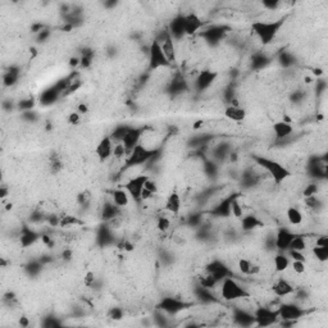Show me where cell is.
Instances as JSON below:
<instances>
[{
  "label": "cell",
  "mask_w": 328,
  "mask_h": 328,
  "mask_svg": "<svg viewBox=\"0 0 328 328\" xmlns=\"http://www.w3.org/2000/svg\"><path fill=\"white\" fill-rule=\"evenodd\" d=\"M254 160L256 166L264 171V173L274 182V185H282L285 181L290 178V168L283 166L282 163L277 162L272 158H266V156H254Z\"/></svg>",
  "instance_id": "obj_1"
},
{
  "label": "cell",
  "mask_w": 328,
  "mask_h": 328,
  "mask_svg": "<svg viewBox=\"0 0 328 328\" xmlns=\"http://www.w3.org/2000/svg\"><path fill=\"white\" fill-rule=\"evenodd\" d=\"M285 23V19H274V21H256L251 24V30L258 40L263 45H268L276 39L281 27Z\"/></svg>",
  "instance_id": "obj_2"
},
{
  "label": "cell",
  "mask_w": 328,
  "mask_h": 328,
  "mask_svg": "<svg viewBox=\"0 0 328 328\" xmlns=\"http://www.w3.org/2000/svg\"><path fill=\"white\" fill-rule=\"evenodd\" d=\"M219 295L225 301L232 303V301L244 300L250 296V292L246 290L244 285L240 283L236 278L232 276L226 277L225 280L221 282V287H219Z\"/></svg>",
  "instance_id": "obj_3"
},
{
  "label": "cell",
  "mask_w": 328,
  "mask_h": 328,
  "mask_svg": "<svg viewBox=\"0 0 328 328\" xmlns=\"http://www.w3.org/2000/svg\"><path fill=\"white\" fill-rule=\"evenodd\" d=\"M277 314L280 319L287 322V325H290L291 322H295L304 317L307 314V310L295 303H283L277 308Z\"/></svg>",
  "instance_id": "obj_4"
},
{
  "label": "cell",
  "mask_w": 328,
  "mask_h": 328,
  "mask_svg": "<svg viewBox=\"0 0 328 328\" xmlns=\"http://www.w3.org/2000/svg\"><path fill=\"white\" fill-rule=\"evenodd\" d=\"M155 154V150L154 149H149L142 144H138L134 150L131 152V154L128 155L127 160H126V164L127 167H138L144 166V163H148L150 159L154 156Z\"/></svg>",
  "instance_id": "obj_5"
},
{
  "label": "cell",
  "mask_w": 328,
  "mask_h": 328,
  "mask_svg": "<svg viewBox=\"0 0 328 328\" xmlns=\"http://www.w3.org/2000/svg\"><path fill=\"white\" fill-rule=\"evenodd\" d=\"M148 62L150 69H160L164 68V67L167 68V67L171 66V63L168 62V59L166 58L162 48H160V44L156 40H154L152 42V45L149 46Z\"/></svg>",
  "instance_id": "obj_6"
},
{
  "label": "cell",
  "mask_w": 328,
  "mask_h": 328,
  "mask_svg": "<svg viewBox=\"0 0 328 328\" xmlns=\"http://www.w3.org/2000/svg\"><path fill=\"white\" fill-rule=\"evenodd\" d=\"M252 315H254V325L258 327H270V326L276 325L278 321L277 309L274 310L268 307L255 308L252 311Z\"/></svg>",
  "instance_id": "obj_7"
},
{
  "label": "cell",
  "mask_w": 328,
  "mask_h": 328,
  "mask_svg": "<svg viewBox=\"0 0 328 328\" xmlns=\"http://www.w3.org/2000/svg\"><path fill=\"white\" fill-rule=\"evenodd\" d=\"M149 174L146 173H138L136 176H132L130 180L126 181L125 189L127 190V193H130L132 200L140 201V197H141V191L144 189V185H145L146 180L149 178Z\"/></svg>",
  "instance_id": "obj_8"
},
{
  "label": "cell",
  "mask_w": 328,
  "mask_h": 328,
  "mask_svg": "<svg viewBox=\"0 0 328 328\" xmlns=\"http://www.w3.org/2000/svg\"><path fill=\"white\" fill-rule=\"evenodd\" d=\"M113 146L114 141L112 140L111 135L104 136L100 141L97 142L96 148H95V155L97 156L100 162H105L113 155Z\"/></svg>",
  "instance_id": "obj_9"
},
{
  "label": "cell",
  "mask_w": 328,
  "mask_h": 328,
  "mask_svg": "<svg viewBox=\"0 0 328 328\" xmlns=\"http://www.w3.org/2000/svg\"><path fill=\"white\" fill-rule=\"evenodd\" d=\"M142 135H144V130H141V128H128V131L126 132L125 137L122 140V144L125 145L128 155L131 154L132 150H134L138 144H141Z\"/></svg>",
  "instance_id": "obj_10"
},
{
  "label": "cell",
  "mask_w": 328,
  "mask_h": 328,
  "mask_svg": "<svg viewBox=\"0 0 328 328\" xmlns=\"http://www.w3.org/2000/svg\"><path fill=\"white\" fill-rule=\"evenodd\" d=\"M186 303L180 300L178 297H164L159 304V309L167 314H177L183 309H186Z\"/></svg>",
  "instance_id": "obj_11"
},
{
  "label": "cell",
  "mask_w": 328,
  "mask_h": 328,
  "mask_svg": "<svg viewBox=\"0 0 328 328\" xmlns=\"http://www.w3.org/2000/svg\"><path fill=\"white\" fill-rule=\"evenodd\" d=\"M156 41L160 44V48H162L166 58L168 59V62L171 64L176 62V48H174V42H173V39L171 38L170 32H164V35H162V38L156 39Z\"/></svg>",
  "instance_id": "obj_12"
},
{
  "label": "cell",
  "mask_w": 328,
  "mask_h": 328,
  "mask_svg": "<svg viewBox=\"0 0 328 328\" xmlns=\"http://www.w3.org/2000/svg\"><path fill=\"white\" fill-rule=\"evenodd\" d=\"M215 78H217V72H213V71H203L195 78L193 86H195L197 93H203V91L208 90L214 83Z\"/></svg>",
  "instance_id": "obj_13"
},
{
  "label": "cell",
  "mask_w": 328,
  "mask_h": 328,
  "mask_svg": "<svg viewBox=\"0 0 328 328\" xmlns=\"http://www.w3.org/2000/svg\"><path fill=\"white\" fill-rule=\"evenodd\" d=\"M295 236L294 232H291V230L286 227L280 228L277 231V235L274 237V246L278 251L286 252L289 250V246H290V242L292 240V237Z\"/></svg>",
  "instance_id": "obj_14"
},
{
  "label": "cell",
  "mask_w": 328,
  "mask_h": 328,
  "mask_svg": "<svg viewBox=\"0 0 328 328\" xmlns=\"http://www.w3.org/2000/svg\"><path fill=\"white\" fill-rule=\"evenodd\" d=\"M205 270H207V272H209V273H212V274L214 276L215 280H217L219 283L225 280L226 277L232 276V273H231V270H230V268L226 266L225 263H222L221 260H214V262L209 263V264L205 267Z\"/></svg>",
  "instance_id": "obj_15"
},
{
  "label": "cell",
  "mask_w": 328,
  "mask_h": 328,
  "mask_svg": "<svg viewBox=\"0 0 328 328\" xmlns=\"http://www.w3.org/2000/svg\"><path fill=\"white\" fill-rule=\"evenodd\" d=\"M272 292L278 297L290 296L295 292V286L286 277H281L272 285Z\"/></svg>",
  "instance_id": "obj_16"
},
{
  "label": "cell",
  "mask_w": 328,
  "mask_h": 328,
  "mask_svg": "<svg viewBox=\"0 0 328 328\" xmlns=\"http://www.w3.org/2000/svg\"><path fill=\"white\" fill-rule=\"evenodd\" d=\"M237 270L238 272H240V274H242V276L252 277L256 276V274H259L262 268H260L259 264L251 262L250 259L240 258V259L237 260Z\"/></svg>",
  "instance_id": "obj_17"
},
{
  "label": "cell",
  "mask_w": 328,
  "mask_h": 328,
  "mask_svg": "<svg viewBox=\"0 0 328 328\" xmlns=\"http://www.w3.org/2000/svg\"><path fill=\"white\" fill-rule=\"evenodd\" d=\"M204 26V21H201L199 16L195 13H190L185 16V35L193 36L197 31H200Z\"/></svg>",
  "instance_id": "obj_18"
},
{
  "label": "cell",
  "mask_w": 328,
  "mask_h": 328,
  "mask_svg": "<svg viewBox=\"0 0 328 328\" xmlns=\"http://www.w3.org/2000/svg\"><path fill=\"white\" fill-rule=\"evenodd\" d=\"M164 209L172 215L180 214L181 209H182V199H181L180 193H176V191L171 193L166 199Z\"/></svg>",
  "instance_id": "obj_19"
},
{
  "label": "cell",
  "mask_w": 328,
  "mask_h": 328,
  "mask_svg": "<svg viewBox=\"0 0 328 328\" xmlns=\"http://www.w3.org/2000/svg\"><path fill=\"white\" fill-rule=\"evenodd\" d=\"M273 134L277 137V140H286L294 134V127L291 123L286 121H278L276 123H273L272 126Z\"/></svg>",
  "instance_id": "obj_20"
},
{
  "label": "cell",
  "mask_w": 328,
  "mask_h": 328,
  "mask_svg": "<svg viewBox=\"0 0 328 328\" xmlns=\"http://www.w3.org/2000/svg\"><path fill=\"white\" fill-rule=\"evenodd\" d=\"M225 116L227 119L231 122H242L245 121L246 118V111L240 105H232L228 104L225 109Z\"/></svg>",
  "instance_id": "obj_21"
},
{
  "label": "cell",
  "mask_w": 328,
  "mask_h": 328,
  "mask_svg": "<svg viewBox=\"0 0 328 328\" xmlns=\"http://www.w3.org/2000/svg\"><path fill=\"white\" fill-rule=\"evenodd\" d=\"M131 200V196L130 193H127L125 187H119V189H114L112 191V201H113L114 205H117L119 209L122 208H126L130 204Z\"/></svg>",
  "instance_id": "obj_22"
},
{
  "label": "cell",
  "mask_w": 328,
  "mask_h": 328,
  "mask_svg": "<svg viewBox=\"0 0 328 328\" xmlns=\"http://www.w3.org/2000/svg\"><path fill=\"white\" fill-rule=\"evenodd\" d=\"M170 35L172 39H182L185 36V16H178L170 26Z\"/></svg>",
  "instance_id": "obj_23"
},
{
  "label": "cell",
  "mask_w": 328,
  "mask_h": 328,
  "mask_svg": "<svg viewBox=\"0 0 328 328\" xmlns=\"http://www.w3.org/2000/svg\"><path fill=\"white\" fill-rule=\"evenodd\" d=\"M291 259L289 258L286 252L280 251L278 254L273 256V267H274V270L278 273H285L289 268H290Z\"/></svg>",
  "instance_id": "obj_24"
},
{
  "label": "cell",
  "mask_w": 328,
  "mask_h": 328,
  "mask_svg": "<svg viewBox=\"0 0 328 328\" xmlns=\"http://www.w3.org/2000/svg\"><path fill=\"white\" fill-rule=\"evenodd\" d=\"M240 222H241L242 231L245 232H251L263 226V222L254 214H244L241 219H240Z\"/></svg>",
  "instance_id": "obj_25"
},
{
  "label": "cell",
  "mask_w": 328,
  "mask_h": 328,
  "mask_svg": "<svg viewBox=\"0 0 328 328\" xmlns=\"http://www.w3.org/2000/svg\"><path fill=\"white\" fill-rule=\"evenodd\" d=\"M286 218L291 226L297 227V226L303 225V222H304V213L299 208L290 207L286 212Z\"/></svg>",
  "instance_id": "obj_26"
},
{
  "label": "cell",
  "mask_w": 328,
  "mask_h": 328,
  "mask_svg": "<svg viewBox=\"0 0 328 328\" xmlns=\"http://www.w3.org/2000/svg\"><path fill=\"white\" fill-rule=\"evenodd\" d=\"M218 283H219V282L215 280L214 276H213L212 273L207 272V270H205L203 274H200V276H199V286L203 287V289H207V290L212 291L215 286H217Z\"/></svg>",
  "instance_id": "obj_27"
},
{
  "label": "cell",
  "mask_w": 328,
  "mask_h": 328,
  "mask_svg": "<svg viewBox=\"0 0 328 328\" xmlns=\"http://www.w3.org/2000/svg\"><path fill=\"white\" fill-rule=\"evenodd\" d=\"M233 197H226L225 200H222L221 203L215 205L214 213L215 215L218 217H228V215H231V200Z\"/></svg>",
  "instance_id": "obj_28"
},
{
  "label": "cell",
  "mask_w": 328,
  "mask_h": 328,
  "mask_svg": "<svg viewBox=\"0 0 328 328\" xmlns=\"http://www.w3.org/2000/svg\"><path fill=\"white\" fill-rule=\"evenodd\" d=\"M119 211H121V209H119L117 205H114L113 201H112V203H105L103 205L101 217H103V219L105 222L111 221V219H113L114 217L119 215Z\"/></svg>",
  "instance_id": "obj_29"
},
{
  "label": "cell",
  "mask_w": 328,
  "mask_h": 328,
  "mask_svg": "<svg viewBox=\"0 0 328 328\" xmlns=\"http://www.w3.org/2000/svg\"><path fill=\"white\" fill-rule=\"evenodd\" d=\"M38 238H39L38 233L35 231H32L31 228H23L21 232V238H19V241H21L22 246L27 248V246L34 245Z\"/></svg>",
  "instance_id": "obj_30"
},
{
  "label": "cell",
  "mask_w": 328,
  "mask_h": 328,
  "mask_svg": "<svg viewBox=\"0 0 328 328\" xmlns=\"http://www.w3.org/2000/svg\"><path fill=\"white\" fill-rule=\"evenodd\" d=\"M308 248L307 242V236L303 235H296L292 237L290 242V246H289V250H296V251H305Z\"/></svg>",
  "instance_id": "obj_31"
},
{
  "label": "cell",
  "mask_w": 328,
  "mask_h": 328,
  "mask_svg": "<svg viewBox=\"0 0 328 328\" xmlns=\"http://www.w3.org/2000/svg\"><path fill=\"white\" fill-rule=\"evenodd\" d=\"M223 34H225V28L223 27H213V28L207 30V31L204 32L203 35H204V38H207V40L209 42H215V41H219V40H221Z\"/></svg>",
  "instance_id": "obj_32"
},
{
  "label": "cell",
  "mask_w": 328,
  "mask_h": 328,
  "mask_svg": "<svg viewBox=\"0 0 328 328\" xmlns=\"http://www.w3.org/2000/svg\"><path fill=\"white\" fill-rule=\"evenodd\" d=\"M311 254L315 260L319 263H327L328 260V248L327 246H311Z\"/></svg>",
  "instance_id": "obj_33"
},
{
  "label": "cell",
  "mask_w": 328,
  "mask_h": 328,
  "mask_svg": "<svg viewBox=\"0 0 328 328\" xmlns=\"http://www.w3.org/2000/svg\"><path fill=\"white\" fill-rule=\"evenodd\" d=\"M155 227L159 232L166 233V232L170 231L171 227H172V222H171V219L167 217V215H159V217L156 218Z\"/></svg>",
  "instance_id": "obj_34"
},
{
  "label": "cell",
  "mask_w": 328,
  "mask_h": 328,
  "mask_svg": "<svg viewBox=\"0 0 328 328\" xmlns=\"http://www.w3.org/2000/svg\"><path fill=\"white\" fill-rule=\"evenodd\" d=\"M112 156H113V159H116V160H123V159L127 160L128 153L122 142H114L113 155Z\"/></svg>",
  "instance_id": "obj_35"
},
{
  "label": "cell",
  "mask_w": 328,
  "mask_h": 328,
  "mask_svg": "<svg viewBox=\"0 0 328 328\" xmlns=\"http://www.w3.org/2000/svg\"><path fill=\"white\" fill-rule=\"evenodd\" d=\"M290 268L296 276H303L307 272V264L304 260H291Z\"/></svg>",
  "instance_id": "obj_36"
},
{
  "label": "cell",
  "mask_w": 328,
  "mask_h": 328,
  "mask_svg": "<svg viewBox=\"0 0 328 328\" xmlns=\"http://www.w3.org/2000/svg\"><path fill=\"white\" fill-rule=\"evenodd\" d=\"M231 214L233 215V217L238 218V219H241L242 215H244V208H242L240 200L236 197V195L231 200Z\"/></svg>",
  "instance_id": "obj_37"
},
{
  "label": "cell",
  "mask_w": 328,
  "mask_h": 328,
  "mask_svg": "<svg viewBox=\"0 0 328 328\" xmlns=\"http://www.w3.org/2000/svg\"><path fill=\"white\" fill-rule=\"evenodd\" d=\"M18 76H19L18 75V69H9V72L4 75V85L5 86H12V85H14V83L17 82Z\"/></svg>",
  "instance_id": "obj_38"
},
{
  "label": "cell",
  "mask_w": 328,
  "mask_h": 328,
  "mask_svg": "<svg viewBox=\"0 0 328 328\" xmlns=\"http://www.w3.org/2000/svg\"><path fill=\"white\" fill-rule=\"evenodd\" d=\"M78 219H77L75 215H64V217L60 218V222H59V226L60 227H69V226H73L78 223Z\"/></svg>",
  "instance_id": "obj_39"
},
{
  "label": "cell",
  "mask_w": 328,
  "mask_h": 328,
  "mask_svg": "<svg viewBox=\"0 0 328 328\" xmlns=\"http://www.w3.org/2000/svg\"><path fill=\"white\" fill-rule=\"evenodd\" d=\"M144 189H146V190H149L152 193H158L159 191V186H158V182H156L154 178H152V177H149L148 180H146L145 185H144Z\"/></svg>",
  "instance_id": "obj_40"
},
{
  "label": "cell",
  "mask_w": 328,
  "mask_h": 328,
  "mask_svg": "<svg viewBox=\"0 0 328 328\" xmlns=\"http://www.w3.org/2000/svg\"><path fill=\"white\" fill-rule=\"evenodd\" d=\"M268 64V58L266 56H260L255 57V58L252 59V67L254 68H263V67H266Z\"/></svg>",
  "instance_id": "obj_41"
},
{
  "label": "cell",
  "mask_w": 328,
  "mask_h": 328,
  "mask_svg": "<svg viewBox=\"0 0 328 328\" xmlns=\"http://www.w3.org/2000/svg\"><path fill=\"white\" fill-rule=\"evenodd\" d=\"M287 255L291 260H307V256L304 255V251H296V250H287Z\"/></svg>",
  "instance_id": "obj_42"
},
{
  "label": "cell",
  "mask_w": 328,
  "mask_h": 328,
  "mask_svg": "<svg viewBox=\"0 0 328 328\" xmlns=\"http://www.w3.org/2000/svg\"><path fill=\"white\" fill-rule=\"evenodd\" d=\"M95 273L94 272H87L86 274H85V277H83V283H85V286L87 287H91L95 283Z\"/></svg>",
  "instance_id": "obj_43"
},
{
  "label": "cell",
  "mask_w": 328,
  "mask_h": 328,
  "mask_svg": "<svg viewBox=\"0 0 328 328\" xmlns=\"http://www.w3.org/2000/svg\"><path fill=\"white\" fill-rule=\"evenodd\" d=\"M19 109H22L23 112H27V111H31V108L34 107V100L32 99H27V100H22L19 101Z\"/></svg>",
  "instance_id": "obj_44"
},
{
  "label": "cell",
  "mask_w": 328,
  "mask_h": 328,
  "mask_svg": "<svg viewBox=\"0 0 328 328\" xmlns=\"http://www.w3.org/2000/svg\"><path fill=\"white\" fill-rule=\"evenodd\" d=\"M314 245L317 246H327L328 248V237L326 235H319L315 237Z\"/></svg>",
  "instance_id": "obj_45"
},
{
  "label": "cell",
  "mask_w": 328,
  "mask_h": 328,
  "mask_svg": "<svg viewBox=\"0 0 328 328\" xmlns=\"http://www.w3.org/2000/svg\"><path fill=\"white\" fill-rule=\"evenodd\" d=\"M68 121L69 123H72V125H78L79 122H81V114H79L78 112H76V113H71L68 117Z\"/></svg>",
  "instance_id": "obj_46"
},
{
  "label": "cell",
  "mask_w": 328,
  "mask_h": 328,
  "mask_svg": "<svg viewBox=\"0 0 328 328\" xmlns=\"http://www.w3.org/2000/svg\"><path fill=\"white\" fill-rule=\"evenodd\" d=\"M111 317L113 318V319H121V318H123V313H122V310L119 308H113L111 311Z\"/></svg>",
  "instance_id": "obj_47"
},
{
  "label": "cell",
  "mask_w": 328,
  "mask_h": 328,
  "mask_svg": "<svg viewBox=\"0 0 328 328\" xmlns=\"http://www.w3.org/2000/svg\"><path fill=\"white\" fill-rule=\"evenodd\" d=\"M89 112V108L86 107V104H79L78 105V113L79 114H86Z\"/></svg>",
  "instance_id": "obj_48"
},
{
  "label": "cell",
  "mask_w": 328,
  "mask_h": 328,
  "mask_svg": "<svg viewBox=\"0 0 328 328\" xmlns=\"http://www.w3.org/2000/svg\"><path fill=\"white\" fill-rule=\"evenodd\" d=\"M8 193H9V191H8V189L5 186H1V189H0V196L3 197H7Z\"/></svg>",
  "instance_id": "obj_49"
}]
</instances>
